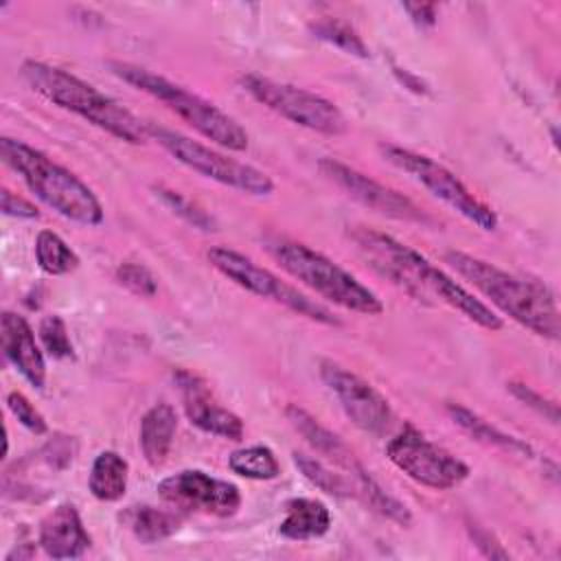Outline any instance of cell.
<instances>
[{
	"instance_id": "1",
	"label": "cell",
	"mask_w": 561,
	"mask_h": 561,
	"mask_svg": "<svg viewBox=\"0 0 561 561\" xmlns=\"http://www.w3.org/2000/svg\"><path fill=\"white\" fill-rule=\"evenodd\" d=\"M348 237L377 274L401 287L414 300L445 302L489 331H500L504 327L502 318L489 305L427 261L419 250L405 245L392 234L366 226H353Z\"/></svg>"
},
{
	"instance_id": "2",
	"label": "cell",
	"mask_w": 561,
	"mask_h": 561,
	"mask_svg": "<svg viewBox=\"0 0 561 561\" xmlns=\"http://www.w3.org/2000/svg\"><path fill=\"white\" fill-rule=\"evenodd\" d=\"M445 263L467 278L502 313L526 327L539 337L559 340L561 320L552 289L537 280L511 274L497 265L460 250H447Z\"/></svg>"
},
{
	"instance_id": "3",
	"label": "cell",
	"mask_w": 561,
	"mask_h": 561,
	"mask_svg": "<svg viewBox=\"0 0 561 561\" xmlns=\"http://www.w3.org/2000/svg\"><path fill=\"white\" fill-rule=\"evenodd\" d=\"M20 72L28 88L44 96L48 103L81 116L90 125L112 134L123 142H147L149 125L145 121L77 75L37 59H26Z\"/></svg>"
},
{
	"instance_id": "4",
	"label": "cell",
	"mask_w": 561,
	"mask_h": 561,
	"mask_svg": "<svg viewBox=\"0 0 561 561\" xmlns=\"http://www.w3.org/2000/svg\"><path fill=\"white\" fill-rule=\"evenodd\" d=\"M0 156L24 180L31 193L61 217L81 226H99L103 221V206L94 191L39 149L15 138H2Z\"/></svg>"
},
{
	"instance_id": "5",
	"label": "cell",
	"mask_w": 561,
	"mask_h": 561,
	"mask_svg": "<svg viewBox=\"0 0 561 561\" xmlns=\"http://www.w3.org/2000/svg\"><path fill=\"white\" fill-rule=\"evenodd\" d=\"M263 243L289 276L313 289L320 298L364 316H379L383 311L381 298L370 287L307 243L280 234H267Z\"/></svg>"
},
{
	"instance_id": "6",
	"label": "cell",
	"mask_w": 561,
	"mask_h": 561,
	"mask_svg": "<svg viewBox=\"0 0 561 561\" xmlns=\"http://www.w3.org/2000/svg\"><path fill=\"white\" fill-rule=\"evenodd\" d=\"M110 68L125 83L164 103L171 112H175L184 123H188L204 138L230 151L248 149L250 145L248 131L232 116H228L224 110H219L215 103L206 101L204 96L169 81L162 75H156L147 68H140L127 61H110Z\"/></svg>"
},
{
	"instance_id": "7",
	"label": "cell",
	"mask_w": 561,
	"mask_h": 561,
	"mask_svg": "<svg viewBox=\"0 0 561 561\" xmlns=\"http://www.w3.org/2000/svg\"><path fill=\"white\" fill-rule=\"evenodd\" d=\"M149 136L180 164L188 167L191 171L208 180L243 191L248 195H270L274 191V182L265 171L237 158H230L213 147H206L180 131L149 125Z\"/></svg>"
},
{
	"instance_id": "8",
	"label": "cell",
	"mask_w": 561,
	"mask_h": 561,
	"mask_svg": "<svg viewBox=\"0 0 561 561\" xmlns=\"http://www.w3.org/2000/svg\"><path fill=\"white\" fill-rule=\"evenodd\" d=\"M206 256L217 272H221L226 278H230L234 285L243 287L245 291L267 298L276 305H283L289 311H294L302 318H309L313 322L329 324V327L340 324V320L333 316L331 309H327L322 302L309 298L307 294L298 291L294 285L285 283L274 272L261 267L250 256H245L232 248H226V245L210 248L206 252Z\"/></svg>"
},
{
	"instance_id": "9",
	"label": "cell",
	"mask_w": 561,
	"mask_h": 561,
	"mask_svg": "<svg viewBox=\"0 0 561 561\" xmlns=\"http://www.w3.org/2000/svg\"><path fill=\"white\" fill-rule=\"evenodd\" d=\"M239 83L256 103L305 129L324 136H340L346 131V118L340 107L316 92L280 83L256 72L243 75Z\"/></svg>"
},
{
	"instance_id": "10",
	"label": "cell",
	"mask_w": 561,
	"mask_h": 561,
	"mask_svg": "<svg viewBox=\"0 0 561 561\" xmlns=\"http://www.w3.org/2000/svg\"><path fill=\"white\" fill-rule=\"evenodd\" d=\"M383 158L408 173L412 180H416L421 186H425L434 197L445 202L451 210L462 215L467 221L478 226L480 230H495L497 228V215L480 202L447 167L432 160L425 153H416L412 149L399 147V145H381Z\"/></svg>"
},
{
	"instance_id": "11",
	"label": "cell",
	"mask_w": 561,
	"mask_h": 561,
	"mask_svg": "<svg viewBox=\"0 0 561 561\" xmlns=\"http://www.w3.org/2000/svg\"><path fill=\"white\" fill-rule=\"evenodd\" d=\"M386 456L408 478L434 491H449L469 478L467 462L425 438L412 425H405L388 440Z\"/></svg>"
},
{
	"instance_id": "12",
	"label": "cell",
	"mask_w": 561,
	"mask_h": 561,
	"mask_svg": "<svg viewBox=\"0 0 561 561\" xmlns=\"http://www.w3.org/2000/svg\"><path fill=\"white\" fill-rule=\"evenodd\" d=\"M158 495L180 513L230 517L241 506V491L228 480L213 478L202 469H182L158 484Z\"/></svg>"
},
{
	"instance_id": "13",
	"label": "cell",
	"mask_w": 561,
	"mask_h": 561,
	"mask_svg": "<svg viewBox=\"0 0 561 561\" xmlns=\"http://www.w3.org/2000/svg\"><path fill=\"white\" fill-rule=\"evenodd\" d=\"M320 379L335 394L344 414L368 434H383L392 423V408L388 399L375 390L366 379L351 373L333 359H320Z\"/></svg>"
},
{
	"instance_id": "14",
	"label": "cell",
	"mask_w": 561,
	"mask_h": 561,
	"mask_svg": "<svg viewBox=\"0 0 561 561\" xmlns=\"http://www.w3.org/2000/svg\"><path fill=\"white\" fill-rule=\"evenodd\" d=\"M318 167L348 197L357 199L366 208H370L379 215L392 217V219H401V221H427V217L421 213V208L410 197L368 178L366 173H362L335 158H322Z\"/></svg>"
},
{
	"instance_id": "15",
	"label": "cell",
	"mask_w": 561,
	"mask_h": 561,
	"mask_svg": "<svg viewBox=\"0 0 561 561\" xmlns=\"http://www.w3.org/2000/svg\"><path fill=\"white\" fill-rule=\"evenodd\" d=\"M175 381L182 392V405L188 421L206 434H215L228 440L243 438V421L230 412L228 408L219 405L217 399L210 394L208 386L188 370H178Z\"/></svg>"
},
{
	"instance_id": "16",
	"label": "cell",
	"mask_w": 561,
	"mask_h": 561,
	"mask_svg": "<svg viewBox=\"0 0 561 561\" xmlns=\"http://www.w3.org/2000/svg\"><path fill=\"white\" fill-rule=\"evenodd\" d=\"M0 335L7 359L33 388L42 390L46 386V359L26 318L4 311L0 318Z\"/></svg>"
},
{
	"instance_id": "17",
	"label": "cell",
	"mask_w": 561,
	"mask_h": 561,
	"mask_svg": "<svg viewBox=\"0 0 561 561\" xmlns=\"http://www.w3.org/2000/svg\"><path fill=\"white\" fill-rule=\"evenodd\" d=\"M37 543L50 559H79L92 543L72 504L55 506L39 524Z\"/></svg>"
},
{
	"instance_id": "18",
	"label": "cell",
	"mask_w": 561,
	"mask_h": 561,
	"mask_svg": "<svg viewBox=\"0 0 561 561\" xmlns=\"http://www.w3.org/2000/svg\"><path fill=\"white\" fill-rule=\"evenodd\" d=\"M285 416L287 421L294 425V430L320 454L327 456L329 460H333L335 465H340L346 473H348V482L351 486L355 484L357 478H364L368 471L362 467V462L355 458V454L351 451V447L329 427H324L313 414H309L305 408H300L298 403H289L285 408Z\"/></svg>"
},
{
	"instance_id": "19",
	"label": "cell",
	"mask_w": 561,
	"mask_h": 561,
	"mask_svg": "<svg viewBox=\"0 0 561 561\" xmlns=\"http://www.w3.org/2000/svg\"><path fill=\"white\" fill-rule=\"evenodd\" d=\"M178 430V414L169 403H156L140 421V449L151 467H162L169 458Z\"/></svg>"
},
{
	"instance_id": "20",
	"label": "cell",
	"mask_w": 561,
	"mask_h": 561,
	"mask_svg": "<svg viewBox=\"0 0 561 561\" xmlns=\"http://www.w3.org/2000/svg\"><path fill=\"white\" fill-rule=\"evenodd\" d=\"M331 528V513L327 504L316 497H294L285 504V517L278 533L291 541H309L327 535Z\"/></svg>"
},
{
	"instance_id": "21",
	"label": "cell",
	"mask_w": 561,
	"mask_h": 561,
	"mask_svg": "<svg viewBox=\"0 0 561 561\" xmlns=\"http://www.w3.org/2000/svg\"><path fill=\"white\" fill-rule=\"evenodd\" d=\"M121 522L131 530L140 543H158L175 535L182 526V513L175 508H158L149 504L127 506L121 513Z\"/></svg>"
},
{
	"instance_id": "22",
	"label": "cell",
	"mask_w": 561,
	"mask_h": 561,
	"mask_svg": "<svg viewBox=\"0 0 561 561\" xmlns=\"http://www.w3.org/2000/svg\"><path fill=\"white\" fill-rule=\"evenodd\" d=\"M449 419L465 432L469 434L473 440H480L484 445H493L500 447L504 451L511 454H519V456H533V447L528 443H524L517 436H511L502 430H497L495 425H491L489 421H484L482 416H478L476 412H471L469 408L460 405V403H447L445 405Z\"/></svg>"
},
{
	"instance_id": "23",
	"label": "cell",
	"mask_w": 561,
	"mask_h": 561,
	"mask_svg": "<svg viewBox=\"0 0 561 561\" xmlns=\"http://www.w3.org/2000/svg\"><path fill=\"white\" fill-rule=\"evenodd\" d=\"M127 460L118 451L105 449L92 462L88 489L99 502H118L127 491Z\"/></svg>"
},
{
	"instance_id": "24",
	"label": "cell",
	"mask_w": 561,
	"mask_h": 561,
	"mask_svg": "<svg viewBox=\"0 0 561 561\" xmlns=\"http://www.w3.org/2000/svg\"><path fill=\"white\" fill-rule=\"evenodd\" d=\"M35 261L48 276H64L79 267L77 252L53 230H42L35 239Z\"/></svg>"
},
{
	"instance_id": "25",
	"label": "cell",
	"mask_w": 561,
	"mask_h": 561,
	"mask_svg": "<svg viewBox=\"0 0 561 561\" xmlns=\"http://www.w3.org/2000/svg\"><path fill=\"white\" fill-rule=\"evenodd\" d=\"M232 473L248 480H274L280 476V462L267 445H250L228 456Z\"/></svg>"
},
{
	"instance_id": "26",
	"label": "cell",
	"mask_w": 561,
	"mask_h": 561,
	"mask_svg": "<svg viewBox=\"0 0 561 561\" xmlns=\"http://www.w3.org/2000/svg\"><path fill=\"white\" fill-rule=\"evenodd\" d=\"M309 31L313 33V37L348 53V55H355V57H370V50L366 46V42L362 39V35L344 20L340 18H320L316 22L309 24Z\"/></svg>"
},
{
	"instance_id": "27",
	"label": "cell",
	"mask_w": 561,
	"mask_h": 561,
	"mask_svg": "<svg viewBox=\"0 0 561 561\" xmlns=\"http://www.w3.org/2000/svg\"><path fill=\"white\" fill-rule=\"evenodd\" d=\"M291 456H294L296 467L302 471V476L313 486H318L320 491H324L327 495H333V497H353L351 482L344 476L331 471L322 460H318L313 456H307L302 451H294Z\"/></svg>"
},
{
	"instance_id": "28",
	"label": "cell",
	"mask_w": 561,
	"mask_h": 561,
	"mask_svg": "<svg viewBox=\"0 0 561 561\" xmlns=\"http://www.w3.org/2000/svg\"><path fill=\"white\" fill-rule=\"evenodd\" d=\"M153 193L156 197H160V202L164 206H169L178 217H182L186 224H191L193 228H199L204 232L208 230H215L217 224L215 219L195 202H191L188 197H184L182 193L178 191H171V188H164V186H153Z\"/></svg>"
},
{
	"instance_id": "29",
	"label": "cell",
	"mask_w": 561,
	"mask_h": 561,
	"mask_svg": "<svg viewBox=\"0 0 561 561\" xmlns=\"http://www.w3.org/2000/svg\"><path fill=\"white\" fill-rule=\"evenodd\" d=\"M37 333H39V342H42L44 351L50 357H55V359H70V357H75V346L70 342V335H68L64 318H59L55 313L42 318Z\"/></svg>"
},
{
	"instance_id": "30",
	"label": "cell",
	"mask_w": 561,
	"mask_h": 561,
	"mask_svg": "<svg viewBox=\"0 0 561 561\" xmlns=\"http://www.w3.org/2000/svg\"><path fill=\"white\" fill-rule=\"evenodd\" d=\"M116 280L127 291H131L140 298H153L158 294V278L142 263H134V261L121 263L116 267Z\"/></svg>"
},
{
	"instance_id": "31",
	"label": "cell",
	"mask_w": 561,
	"mask_h": 561,
	"mask_svg": "<svg viewBox=\"0 0 561 561\" xmlns=\"http://www.w3.org/2000/svg\"><path fill=\"white\" fill-rule=\"evenodd\" d=\"M7 405L13 412V416L33 434H46L48 425L46 419L39 414V410L28 401L26 394H22L20 390H11L7 394Z\"/></svg>"
},
{
	"instance_id": "32",
	"label": "cell",
	"mask_w": 561,
	"mask_h": 561,
	"mask_svg": "<svg viewBox=\"0 0 561 561\" xmlns=\"http://www.w3.org/2000/svg\"><path fill=\"white\" fill-rule=\"evenodd\" d=\"M508 390L511 394L522 401L524 405L533 408L537 414H541L543 419H548L552 425L559 423V408L554 401L546 399L541 392H537L535 388H530L528 383H522V381H508Z\"/></svg>"
},
{
	"instance_id": "33",
	"label": "cell",
	"mask_w": 561,
	"mask_h": 561,
	"mask_svg": "<svg viewBox=\"0 0 561 561\" xmlns=\"http://www.w3.org/2000/svg\"><path fill=\"white\" fill-rule=\"evenodd\" d=\"M79 451V445H77V438L75 436H64V434H57L53 436L44 447H42V454H44V460L50 469L55 471H64L66 467L72 465L75 456Z\"/></svg>"
},
{
	"instance_id": "34",
	"label": "cell",
	"mask_w": 561,
	"mask_h": 561,
	"mask_svg": "<svg viewBox=\"0 0 561 561\" xmlns=\"http://www.w3.org/2000/svg\"><path fill=\"white\" fill-rule=\"evenodd\" d=\"M2 213L7 217H18V219H37L39 217V210L35 204L11 193L9 188H2Z\"/></svg>"
},
{
	"instance_id": "35",
	"label": "cell",
	"mask_w": 561,
	"mask_h": 561,
	"mask_svg": "<svg viewBox=\"0 0 561 561\" xmlns=\"http://www.w3.org/2000/svg\"><path fill=\"white\" fill-rule=\"evenodd\" d=\"M469 533H471V539L476 543V548L484 554V557H491V559H508V552L502 548V543H497V539L482 526L478 524H471L469 526Z\"/></svg>"
},
{
	"instance_id": "36",
	"label": "cell",
	"mask_w": 561,
	"mask_h": 561,
	"mask_svg": "<svg viewBox=\"0 0 561 561\" xmlns=\"http://www.w3.org/2000/svg\"><path fill=\"white\" fill-rule=\"evenodd\" d=\"M403 11L412 18V22L421 28H430L436 24V18H438V7L436 4H430V2H403L401 4Z\"/></svg>"
}]
</instances>
